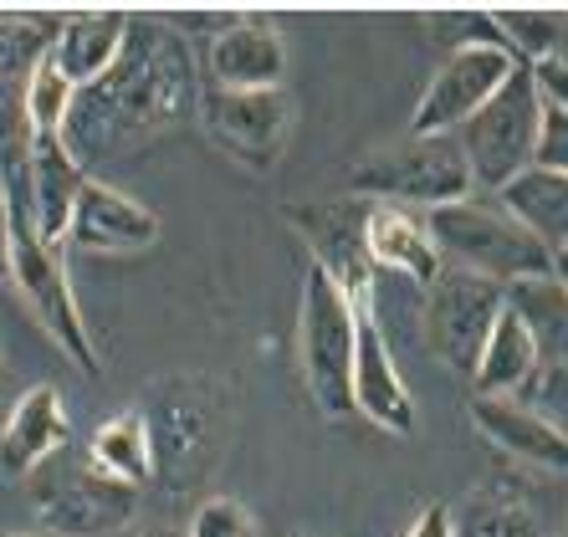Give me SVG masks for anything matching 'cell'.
<instances>
[{
    "label": "cell",
    "instance_id": "cell-6",
    "mask_svg": "<svg viewBox=\"0 0 568 537\" xmlns=\"http://www.w3.org/2000/svg\"><path fill=\"white\" fill-rule=\"evenodd\" d=\"M358 307L328 272H307L303 313H297V358H303L307 394L323 419L354 415V354H358Z\"/></svg>",
    "mask_w": 568,
    "mask_h": 537
},
{
    "label": "cell",
    "instance_id": "cell-33",
    "mask_svg": "<svg viewBox=\"0 0 568 537\" xmlns=\"http://www.w3.org/2000/svg\"><path fill=\"white\" fill-rule=\"evenodd\" d=\"M538 170L568 174V113H542V139H538Z\"/></svg>",
    "mask_w": 568,
    "mask_h": 537
},
{
    "label": "cell",
    "instance_id": "cell-2",
    "mask_svg": "<svg viewBox=\"0 0 568 537\" xmlns=\"http://www.w3.org/2000/svg\"><path fill=\"white\" fill-rule=\"evenodd\" d=\"M139 409L154 446V482L164 492H195L215 472L225 430H231L221 384L205 374H170V379H154Z\"/></svg>",
    "mask_w": 568,
    "mask_h": 537
},
{
    "label": "cell",
    "instance_id": "cell-24",
    "mask_svg": "<svg viewBox=\"0 0 568 537\" xmlns=\"http://www.w3.org/2000/svg\"><path fill=\"white\" fill-rule=\"evenodd\" d=\"M507 307L532 333L542 364H568V287L558 276H528L507 287Z\"/></svg>",
    "mask_w": 568,
    "mask_h": 537
},
{
    "label": "cell",
    "instance_id": "cell-9",
    "mask_svg": "<svg viewBox=\"0 0 568 537\" xmlns=\"http://www.w3.org/2000/svg\"><path fill=\"white\" fill-rule=\"evenodd\" d=\"M31 507L41 533L57 537H113L133 523L139 492L103 476L93 460L52 456L31 476Z\"/></svg>",
    "mask_w": 568,
    "mask_h": 537
},
{
    "label": "cell",
    "instance_id": "cell-21",
    "mask_svg": "<svg viewBox=\"0 0 568 537\" xmlns=\"http://www.w3.org/2000/svg\"><path fill=\"white\" fill-rule=\"evenodd\" d=\"M538 374H542L538 343L523 328V317L507 307L503 323H497L487 338V354H481V364H476V374H471L476 394H481V399H523Z\"/></svg>",
    "mask_w": 568,
    "mask_h": 537
},
{
    "label": "cell",
    "instance_id": "cell-18",
    "mask_svg": "<svg viewBox=\"0 0 568 537\" xmlns=\"http://www.w3.org/2000/svg\"><path fill=\"white\" fill-rule=\"evenodd\" d=\"M72 419H67L62 394L52 384H37L11 405L6 430H0V472L6 476H37L52 456H62Z\"/></svg>",
    "mask_w": 568,
    "mask_h": 537
},
{
    "label": "cell",
    "instance_id": "cell-3",
    "mask_svg": "<svg viewBox=\"0 0 568 537\" xmlns=\"http://www.w3.org/2000/svg\"><path fill=\"white\" fill-rule=\"evenodd\" d=\"M6 200H11V221H6V276L16 282V292L27 297V307L37 313V323L57 338L72 364L98 379L103 374V358H98L93 338H88V323L78 313V292L67 282V256L57 246H47L31 221V200H27V174H16L6 184Z\"/></svg>",
    "mask_w": 568,
    "mask_h": 537
},
{
    "label": "cell",
    "instance_id": "cell-34",
    "mask_svg": "<svg viewBox=\"0 0 568 537\" xmlns=\"http://www.w3.org/2000/svg\"><path fill=\"white\" fill-rule=\"evenodd\" d=\"M532 82H538L542 108L568 113V62H538L532 67Z\"/></svg>",
    "mask_w": 568,
    "mask_h": 537
},
{
    "label": "cell",
    "instance_id": "cell-29",
    "mask_svg": "<svg viewBox=\"0 0 568 537\" xmlns=\"http://www.w3.org/2000/svg\"><path fill=\"white\" fill-rule=\"evenodd\" d=\"M31 139L37 133H31V113H27V88L21 82H0V184L27 174Z\"/></svg>",
    "mask_w": 568,
    "mask_h": 537
},
{
    "label": "cell",
    "instance_id": "cell-22",
    "mask_svg": "<svg viewBox=\"0 0 568 537\" xmlns=\"http://www.w3.org/2000/svg\"><path fill=\"white\" fill-rule=\"evenodd\" d=\"M497 200H503L548 251L568 246V174H554V170H538V164H532V170L517 174Z\"/></svg>",
    "mask_w": 568,
    "mask_h": 537
},
{
    "label": "cell",
    "instance_id": "cell-35",
    "mask_svg": "<svg viewBox=\"0 0 568 537\" xmlns=\"http://www.w3.org/2000/svg\"><path fill=\"white\" fill-rule=\"evenodd\" d=\"M405 537H456V511H446L440 501L415 511V523L405 527Z\"/></svg>",
    "mask_w": 568,
    "mask_h": 537
},
{
    "label": "cell",
    "instance_id": "cell-30",
    "mask_svg": "<svg viewBox=\"0 0 568 537\" xmlns=\"http://www.w3.org/2000/svg\"><path fill=\"white\" fill-rule=\"evenodd\" d=\"M425 31L446 47V57L466 52V47H507L487 11H430L425 16Z\"/></svg>",
    "mask_w": 568,
    "mask_h": 537
},
{
    "label": "cell",
    "instance_id": "cell-37",
    "mask_svg": "<svg viewBox=\"0 0 568 537\" xmlns=\"http://www.w3.org/2000/svg\"><path fill=\"white\" fill-rule=\"evenodd\" d=\"M554 276L568 287V246H564V251H554Z\"/></svg>",
    "mask_w": 568,
    "mask_h": 537
},
{
    "label": "cell",
    "instance_id": "cell-16",
    "mask_svg": "<svg viewBox=\"0 0 568 537\" xmlns=\"http://www.w3.org/2000/svg\"><path fill=\"white\" fill-rule=\"evenodd\" d=\"M205 67H211V88L225 92H266L282 88V72H287V47L266 21L246 16V21H231L211 37L205 47Z\"/></svg>",
    "mask_w": 568,
    "mask_h": 537
},
{
    "label": "cell",
    "instance_id": "cell-23",
    "mask_svg": "<svg viewBox=\"0 0 568 537\" xmlns=\"http://www.w3.org/2000/svg\"><path fill=\"white\" fill-rule=\"evenodd\" d=\"M88 460H93L103 476L133 486V492L144 482H154V446H149L144 409L133 405V409H123V415L103 419L93 430V440H88Z\"/></svg>",
    "mask_w": 568,
    "mask_h": 537
},
{
    "label": "cell",
    "instance_id": "cell-39",
    "mask_svg": "<svg viewBox=\"0 0 568 537\" xmlns=\"http://www.w3.org/2000/svg\"><path fill=\"white\" fill-rule=\"evenodd\" d=\"M0 537H47V533H0Z\"/></svg>",
    "mask_w": 568,
    "mask_h": 537
},
{
    "label": "cell",
    "instance_id": "cell-13",
    "mask_svg": "<svg viewBox=\"0 0 568 537\" xmlns=\"http://www.w3.org/2000/svg\"><path fill=\"white\" fill-rule=\"evenodd\" d=\"M88 180H93V174L82 170V159L62 144V133H37V139H31L27 200H31V221H37L47 246L67 251L72 215H78V200H82V190H88Z\"/></svg>",
    "mask_w": 568,
    "mask_h": 537
},
{
    "label": "cell",
    "instance_id": "cell-1",
    "mask_svg": "<svg viewBox=\"0 0 568 537\" xmlns=\"http://www.w3.org/2000/svg\"><path fill=\"white\" fill-rule=\"evenodd\" d=\"M200 98H205V88L195 78V52H190L185 31L174 21H159V16H133L108 78H98L93 88H82L72 98L62 144L82 164L123 154L154 133L200 119Z\"/></svg>",
    "mask_w": 568,
    "mask_h": 537
},
{
    "label": "cell",
    "instance_id": "cell-32",
    "mask_svg": "<svg viewBox=\"0 0 568 537\" xmlns=\"http://www.w3.org/2000/svg\"><path fill=\"white\" fill-rule=\"evenodd\" d=\"M523 399H528L542 419H554L558 430L568 435V364H542V374L528 384V394H523Z\"/></svg>",
    "mask_w": 568,
    "mask_h": 537
},
{
    "label": "cell",
    "instance_id": "cell-36",
    "mask_svg": "<svg viewBox=\"0 0 568 537\" xmlns=\"http://www.w3.org/2000/svg\"><path fill=\"white\" fill-rule=\"evenodd\" d=\"M6 221H11V200H6V184H0V272H6Z\"/></svg>",
    "mask_w": 568,
    "mask_h": 537
},
{
    "label": "cell",
    "instance_id": "cell-20",
    "mask_svg": "<svg viewBox=\"0 0 568 537\" xmlns=\"http://www.w3.org/2000/svg\"><path fill=\"white\" fill-rule=\"evenodd\" d=\"M129 21L133 16L123 11H98V16H67L62 31H57V67L72 88H93L98 78H108V67L119 62L123 52V37H129Z\"/></svg>",
    "mask_w": 568,
    "mask_h": 537
},
{
    "label": "cell",
    "instance_id": "cell-7",
    "mask_svg": "<svg viewBox=\"0 0 568 537\" xmlns=\"http://www.w3.org/2000/svg\"><path fill=\"white\" fill-rule=\"evenodd\" d=\"M542 98L532 82V67H517L507 88L491 98L456 139L471 164L476 195H503L517 174H528L538 164V139H542Z\"/></svg>",
    "mask_w": 568,
    "mask_h": 537
},
{
    "label": "cell",
    "instance_id": "cell-17",
    "mask_svg": "<svg viewBox=\"0 0 568 537\" xmlns=\"http://www.w3.org/2000/svg\"><path fill=\"white\" fill-rule=\"evenodd\" d=\"M471 425L487 435L517 466H538V472H568V435L554 419H542L528 399H471Z\"/></svg>",
    "mask_w": 568,
    "mask_h": 537
},
{
    "label": "cell",
    "instance_id": "cell-10",
    "mask_svg": "<svg viewBox=\"0 0 568 537\" xmlns=\"http://www.w3.org/2000/svg\"><path fill=\"white\" fill-rule=\"evenodd\" d=\"M369 215L374 200H297L287 205L292 231L307 241L313 251V266L328 272L358 307H369L374 297V262H369Z\"/></svg>",
    "mask_w": 568,
    "mask_h": 537
},
{
    "label": "cell",
    "instance_id": "cell-31",
    "mask_svg": "<svg viewBox=\"0 0 568 537\" xmlns=\"http://www.w3.org/2000/svg\"><path fill=\"white\" fill-rule=\"evenodd\" d=\"M185 533L190 537H256V517L236 497H205Z\"/></svg>",
    "mask_w": 568,
    "mask_h": 537
},
{
    "label": "cell",
    "instance_id": "cell-5",
    "mask_svg": "<svg viewBox=\"0 0 568 537\" xmlns=\"http://www.w3.org/2000/svg\"><path fill=\"white\" fill-rule=\"evenodd\" d=\"M348 195L374 200V205L440 210L476 195V180L456 133H446V139L405 133L399 144H384L358 159L354 174H348Z\"/></svg>",
    "mask_w": 568,
    "mask_h": 537
},
{
    "label": "cell",
    "instance_id": "cell-14",
    "mask_svg": "<svg viewBox=\"0 0 568 537\" xmlns=\"http://www.w3.org/2000/svg\"><path fill=\"white\" fill-rule=\"evenodd\" d=\"M354 415H364L369 425L389 435H410L415 430V399L405 389L389 338H384L374 307H364L358 317V354H354Z\"/></svg>",
    "mask_w": 568,
    "mask_h": 537
},
{
    "label": "cell",
    "instance_id": "cell-12",
    "mask_svg": "<svg viewBox=\"0 0 568 537\" xmlns=\"http://www.w3.org/2000/svg\"><path fill=\"white\" fill-rule=\"evenodd\" d=\"M200 129L221 154H231L246 170H272L277 154L287 149V98L282 88L266 92H225V88H205L200 98Z\"/></svg>",
    "mask_w": 568,
    "mask_h": 537
},
{
    "label": "cell",
    "instance_id": "cell-4",
    "mask_svg": "<svg viewBox=\"0 0 568 537\" xmlns=\"http://www.w3.org/2000/svg\"><path fill=\"white\" fill-rule=\"evenodd\" d=\"M430 236H436L440 262L456 272H476L487 282H528V276H554V251L517 221L497 195H466L456 205L425 210Z\"/></svg>",
    "mask_w": 568,
    "mask_h": 537
},
{
    "label": "cell",
    "instance_id": "cell-15",
    "mask_svg": "<svg viewBox=\"0 0 568 537\" xmlns=\"http://www.w3.org/2000/svg\"><path fill=\"white\" fill-rule=\"evenodd\" d=\"M159 241V221L144 205L123 190L103 180H88L78 200V215H72V251H103V256H133V251H149Z\"/></svg>",
    "mask_w": 568,
    "mask_h": 537
},
{
    "label": "cell",
    "instance_id": "cell-19",
    "mask_svg": "<svg viewBox=\"0 0 568 537\" xmlns=\"http://www.w3.org/2000/svg\"><path fill=\"white\" fill-rule=\"evenodd\" d=\"M369 262H374V272H399V276H410V282H420V287H430L446 272L425 210H405V205H374Z\"/></svg>",
    "mask_w": 568,
    "mask_h": 537
},
{
    "label": "cell",
    "instance_id": "cell-8",
    "mask_svg": "<svg viewBox=\"0 0 568 537\" xmlns=\"http://www.w3.org/2000/svg\"><path fill=\"white\" fill-rule=\"evenodd\" d=\"M507 313V287L503 282H487L476 272H446L425 287L420 302V338L425 348L436 354V364H446L450 374H466L471 379L481 354H487L491 328L503 323Z\"/></svg>",
    "mask_w": 568,
    "mask_h": 537
},
{
    "label": "cell",
    "instance_id": "cell-26",
    "mask_svg": "<svg viewBox=\"0 0 568 537\" xmlns=\"http://www.w3.org/2000/svg\"><path fill=\"white\" fill-rule=\"evenodd\" d=\"M62 21L47 16H0V82H21L27 88L41 57L57 47Z\"/></svg>",
    "mask_w": 568,
    "mask_h": 537
},
{
    "label": "cell",
    "instance_id": "cell-38",
    "mask_svg": "<svg viewBox=\"0 0 568 537\" xmlns=\"http://www.w3.org/2000/svg\"><path fill=\"white\" fill-rule=\"evenodd\" d=\"M139 537H190L185 527H149V533H139Z\"/></svg>",
    "mask_w": 568,
    "mask_h": 537
},
{
    "label": "cell",
    "instance_id": "cell-25",
    "mask_svg": "<svg viewBox=\"0 0 568 537\" xmlns=\"http://www.w3.org/2000/svg\"><path fill=\"white\" fill-rule=\"evenodd\" d=\"M517 67L568 62V16L564 11H491Z\"/></svg>",
    "mask_w": 568,
    "mask_h": 537
},
{
    "label": "cell",
    "instance_id": "cell-28",
    "mask_svg": "<svg viewBox=\"0 0 568 537\" xmlns=\"http://www.w3.org/2000/svg\"><path fill=\"white\" fill-rule=\"evenodd\" d=\"M72 98H78V88L62 78L57 57L47 52V57H41V67L31 72V82H27L31 133H62L67 129V113H72Z\"/></svg>",
    "mask_w": 568,
    "mask_h": 537
},
{
    "label": "cell",
    "instance_id": "cell-27",
    "mask_svg": "<svg viewBox=\"0 0 568 537\" xmlns=\"http://www.w3.org/2000/svg\"><path fill=\"white\" fill-rule=\"evenodd\" d=\"M456 537H542L538 511H528L517 497H471L456 517Z\"/></svg>",
    "mask_w": 568,
    "mask_h": 537
},
{
    "label": "cell",
    "instance_id": "cell-11",
    "mask_svg": "<svg viewBox=\"0 0 568 537\" xmlns=\"http://www.w3.org/2000/svg\"><path fill=\"white\" fill-rule=\"evenodd\" d=\"M513 72H517V62L507 47H466V52H450L446 62L430 72L405 133H420V139L462 133L466 123L507 88Z\"/></svg>",
    "mask_w": 568,
    "mask_h": 537
}]
</instances>
